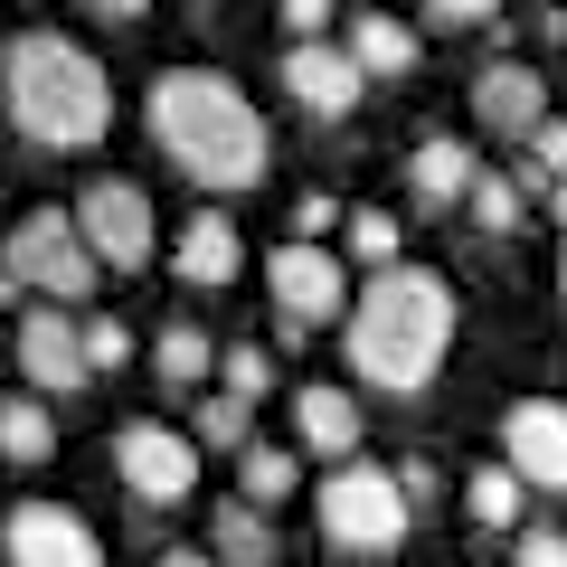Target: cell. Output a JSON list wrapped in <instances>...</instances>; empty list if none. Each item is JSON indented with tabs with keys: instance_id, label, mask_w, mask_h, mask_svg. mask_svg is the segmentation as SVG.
Here are the masks:
<instances>
[{
	"instance_id": "1",
	"label": "cell",
	"mask_w": 567,
	"mask_h": 567,
	"mask_svg": "<svg viewBox=\"0 0 567 567\" xmlns=\"http://www.w3.org/2000/svg\"><path fill=\"white\" fill-rule=\"evenodd\" d=\"M445 350H454V284L406 256L379 265L350 303V369L388 398H416V388H435Z\"/></svg>"
},
{
	"instance_id": "2",
	"label": "cell",
	"mask_w": 567,
	"mask_h": 567,
	"mask_svg": "<svg viewBox=\"0 0 567 567\" xmlns=\"http://www.w3.org/2000/svg\"><path fill=\"white\" fill-rule=\"evenodd\" d=\"M152 142L171 152V171H181V181L218 189V199L256 189L265 162H275L265 114L246 104V85L208 76V66H171V76L152 85Z\"/></svg>"
},
{
	"instance_id": "3",
	"label": "cell",
	"mask_w": 567,
	"mask_h": 567,
	"mask_svg": "<svg viewBox=\"0 0 567 567\" xmlns=\"http://www.w3.org/2000/svg\"><path fill=\"white\" fill-rule=\"evenodd\" d=\"M0 95H10V123H20L39 152H95L104 123H114V85L58 29H20L0 48Z\"/></svg>"
},
{
	"instance_id": "4",
	"label": "cell",
	"mask_w": 567,
	"mask_h": 567,
	"mask_svg": "<svg viewBox=\"0 0 567 567\" xmlns=\"http://www.w3.org/2000/svg\"><path fill=\"white\" fill-rule=\"evenodd\" d=\"M0 275H10V293H48V303H85L104 265L85 256V237H76V218H66V208H29V218L10 227V246H0Z\"/></svg>"
},
{
	"instance_id": "5",
	"label": "cell",
	"mask_w": 567,
	"mask_h": 567,
	"mask_svg": "<svg viewBox=\"0 0 567 567\" xmlns=\"http://www.w3.org/2000/svg\"><path fill=\"white\" fill-rule=\"evenodd\" d=\"M322 539H331V558H388V548L406 539V492H398V473H379V464H331V483H322Z\"/></svg>"
},
{
	"instance_id": "6",
	"label": "cell",
	"mask_w": 567,
	"mask_h": 567,
	"mask_svg": "<svg viewBox=\"0 0 567 567\" xmlns=\"http://www.w3.org/2000/svg\"><path fill=\"white\" fill-rule=\"evenodd\" d=\"M76 218V237H85V256L95 265H114V275H142L152 265V199H142V181H85V199L66 208Z\"/></svg>"
},
{
	"instance_id": "7",
	"label": "cell",
	"mask_w": 567,
	"mask_h": 567,
	"mask_svg": "<svg viewBox=\"0 0 567 567\" xmlns=\"http://www.w3.org/2000/svg\"><path fill=\"white\" fill-rule=\"evenodd\" d=\"M114 473H123V492L133 502H152V511H171V502H189V483H199V454H189V435L181 425H123L114 435Z\"/></svg>"
},
{
	"instance_id": "8",
	"label": "cell",
	"mask_w": 567,
	"mask_h": 567,
	"mask_svg": "<svg viewBox=\"0 0 567 567\" xmlns=\"http://www.w3.org/2000/svg\"><path fill=\"white\" fill-rule=\"evenodd\" d=\"M265 293L284 303V322H293V331L331 322V312L350 303L341 256H331V246H312V237H293V246H275V256H265Z\"/></svg>"
},
{
	"instance_id": "9",
	"label": "cell",
	"mask_w": 567,
	"mask_h": 567,
	"mask_svg": "<svg viewBox=\"0 0 567 567\" xmlns=\"http://www.w3.org/2000/svg\"><path fill=\"white\" fill-rule=\"evenodd\" d=\"M492 464H511L520 492H567V406L558 398H520L502 416V454H492Z\"/></svg>"
},
{
	"instance_id": "10",
	"label": "cell",
	"mask_w": 567,
	"mask_h": 567,
	"mask_svg": "<svg viewBox=\"0 0 567 567\" xmlns=\"http://www.w3.org/2000/svg\"><path fill=\"white\" fill-rule=\"evenodd\" d=\"M0 558L10 567H104V539L66 502H20L0 520Z\"/></svg>"
},
{
	"instance_id": "11",
	"label": "cell",
	"mask_w": 567,
	"mask_h": 567,
	"mask_svg": "<svg viewBox=\"0 0 567 567\" xmlns=\"http://www.w3.org/2000/svg\"><path fill=\"white\" fill-rule=\"evenodd\" d=\"M284 95L303 104V114L341 123V114H360L369 76H360V66L341 58V39H293V48H284Z\"/></svg>"
},
{
	"instance_id": "12",
	"label": "cell",
	"mask_w": 567,
	"mask_h": 567,
	"mask_svg": "<svg viewBox=\"0 0 567 567\" xmlns=\"http://www.w3.org/2000/svg\"><path fill=\"white\" fill-rule=\"evenodd\" d=\"M20 379H39V398H76V388H85L76 322H66L58 303H29V322H20Z\"/></svg>"
},
{
	"instance_id": "13",
	"label": "cell",
	"mask_w": 567,
	"mask_h": 567,
	"mask_svg": "<svg viewBox=\"0 0 567 567\" xmlns=\"http://www.w3.org/2000/svg\"><path fill=\"white\" fill-rule=\"evenodd\" d=\"M539 114H548V76H539V66L511 58V66H483V76H473V123H492V133L520 142Z\"/></svg>"
},
{
	"instance_id": "14",
	"label": "cell",
	"mask_w": 567,
	"mask_h": 567,
	"mask_svg": "<svg viewBox=\"0 0 567 567\" xmlns=\"http://www.w3.org/2000/svg\"><path fill=\"white\" fill-rule=\"evenodd\" d=\"M293 435H303V454H331V464H350L360 454V398L331 379L293 388Z\"/></svg>"
},
{
	"instance_id": "15",
	"label": "cell",
	"mask_w": 567,
	"mask_h": 567,
	"mask_svg": "<svg viewBox=\"0 0 567 567\" xmlns=\"http://www.w3.org/2000/svg\"><path fill=\"white\" fill-rule=\"evenodd\" d=\"M181 284H208V293H218V284H237L246 275V237H237V218H218V208H199V218L181 227Z\"/></svg>"
},
{
	"instance_id": "16",
	"label": "cell",
	"mask_w": 567,
	"mask_h": 567,
	"mask_svg": "<svg viewBox=\"0 0 567 567\" xmlns=\"http://www.w3.org/2000/svg\"><path fill=\"white\" fill-rule=\"evenodd\" d=\"M406 181H416L425 208H454V199L473 189V142H464V133H425L416 152H406Z\"/></svg>"
},
{
	"instance_id": "17",
	"label": "cell",
	"mask_w": 567,
	"mask_h": 567,
	"mask_svg": "<svg viewBox=\"0 0 567 567\" xmlns=\"http://www.w3.org/2000/svg\"><path fill=\"white\" fill-rule=\"evenodd\" d=\"M341 58L360 66V76H406V66H416V29L388 20V10H360L350 39H341Z\"/></svg>"
},
{
	"instance_id": "18",
	"label": "cell",
	"mask_w": 567,
	"mask_h": 567,
	"mask_svg": "<svg viewBox=\"0 0 567 567\" xmlns=\"http://www.w3.org/2000/svg\"><path fill=\"white\" fill-rule=\"evenodd\" d=\"M208 558L218 567H275V529H265L256 502H218V520H208Z\"/></svg>"
},
{
	"instance_id": "19",
	"label": "cell",
	"mask_w": 567,
	"mask_h": 567,
	"mask_svg": "<svg viewBox=\"0 0 567 567\" xmlns=\"http://www.w3.org/2000/svg\"><path fill=\"white\" fill-rule=\"evenodd\" d=\"M58 454V416L39 398H0V464H48Z\"/></svg>"
},
{
	"instance_id": "20",
	"label": "cell",
	"mask_w": 567,
	"mask_h": 567,
	"mask_svg": "<svg viewBox=\"0 0 567 567\" xmlns=\"http://www.w3.org/2000/svg\"><path fill=\"white\" fill-rule=\"evenodd\" d=\"M293 483H303V464L284 445H237V502L275 511V502H293Z\"/></svg>"
},
{
	"instance_id": "21",
	"label": "cell",
	"mask_w": 567,
	"mask_h": 567,
	"mask_svg": "<svg viewBox=\"0 0 567 567\" xmlns=\"http://www.w3.org/2000/svg\"><path fill=\"white\" fill-rule=\"evenodd\" d=\"M152 369H162V388H208V369H218V350H208V331H189V322H171L162 341H152Z\"/></svg>"
},
{
	"instance_id": "22",
	"label": "cell",
	"mask_w": 567,
	"mask_h": 567,
	"mask_svg": "<svg viewBox=\"0 0 567 567\" xmlns=\"http://www.w3.org/2000/svg\"><path fill=\"white\" fill-rule=\"evenodd\" d=\"M520 502H529V492L511 483V464H483V473L464 483V511H473L483 529H520Z\"/></svg>"
},
{
	"instance_id": "23",
	"label": "cell",
	"mask_w": 567,
	"mask_h": 567,
	"mask_svg": "<svg viewBox=\"0 0 567 567\" xmlns=\"http://www.w3.org/2000/svg\"><path fill=\"white\" fill-rule=\"evenodd\" d=\"M208 379H218V398H237V406H256L265 388H275V360H265L256 341H237V350H218V369H208Z\"/></svg>"
},
{
	"instance_id": "24",
	"label": "cell",
	"mask_w": 567,
	"mask_h": 567,
	"mask_svg": "<svg viewBox=\"0 0 567 567\" xmlns=\"http://www.w3.org/2000/svg\"><path fill=\"white\" fill-rule=\"evenodd\" d=\"M464 208H473V227H492V237H511V227H520V181H502V171H473Z\"/></svg>"
},
{
	"instance_id": "25",
	"label": "cell",
	"mask_w": 567,
	"mask_h": 567,
	"mask_svg": "<svg viewBox=\"0 0 567 567\" xmlns=\"http://www.w3.org/2000/svg\"><path fill=\"white\" fill-rule=\"evenodd\" d=\"M246 416H256V406H237V398H199L189 425H199V445H256V425H246Z\"/></svg>"
},
{
	"instance_id": "26",
	"label": "cell",
	"mask_w": 567,
	"mask_h": 567,
	"mask_svg": "<svg viewBox=\"0 0 567 567\" xmlns=\"http://www.w3.org/2000/svg\"><path fill=\"white\" fill-rule=\"evenodd\" d=\"M350 256H360L369 275L398 265V218H388V208H360V218H350Z\"/></svg>"
},
{
	"instance_id": "27",
	"label": "cell",
	"mask_w": 567,
	"mask_h": 567,
	"mask_svg": "<svg viewBox=\"0 0 567 567\" xmlns=\"http://www.w3.org/2000/svg\"><path fill=\"white\" fill-rule=\"evenodd\" d=\"M76 350H85V379H95V369H123V360H133V331L95 312V322H76Z\"/></svg>"
},
{
	"instance_id": "28",
	"label": "cell",
	"mask_w": 567,
	"mask_h": 567,
	"mask_svg": "<svg viewBox=\"0 0 567 567\" xmlns=\"http://www.w3.org/2000/svg\"><path fill=\"white\" fill-rule=\"evenodd\" d=\"M520 142H529V181H567V123L558 114H539Z\"/></svg>"
},
{
	"instance_id": "29",
	"label": "cell",
	"mask_w": 567,
	"mask_h": 567,
	"mask_svg": "<svg viewBox=\"0 0 567 567\" xmlns=\"http://www.w3.org/2000/svg\"><path fill=\"white\" fill-rule=\"evenodd\" d=\"M293 39H331V0H275Z\"/></svg>"
},
{
	"instance_id": "30",
	"label": "cell",
	"mask_w": 567,
	"mask_h": 567,
	"mask_svg": "<svg viewBox=\"0 0 567 567\" xmlns=\"http://www.w3.org/2000/svg\"><path fill=\"white\" fill-rule=\"evenodd\" d=\"M520 567H567V529H520Z\"/></svg>"
},
{
	"instance_id": "31",
	"label": "cell",
	"mask_w": 567,
	"mask_h": 567,
	"mask_svg": "<svg viewBox=\"0 0 567 567\" xmlns=\"http://www.w3.org/2000/svg\"><path fill=\"white\" fill-rule=\"evenodd\" d=\"M425 10H435V20H454V29H473V20H492L502 0H425Z\"/></svg>"
},
{
	"instance_id": "32",
	"label": "cell",
	"mask_w": 567,
	"mask_h": 567,
	"mask_svg": "<svg viewBox=\"0 0 567 567\" xmlns=\"http://www.w3.org/2000/svg\"><path fill=\"white\" fill-rule=\"evenodd\" d=\"M398 492H406V502H435V464H425V454H416V464H398Z\"/></svg>"
},
{
	"instance_id": "33",
	"label": "cell",
	"mask_w": 567,
	"mask_h": 567,
	"mask_svg": "<svg viewBox=\"0 0 567 567\" xmlns=\"http://www.w3.org/2000/svg\"><path fill=\"white\" fill-rule=\"evenodd\" d=\"M85 10H95V20H142L152 0H85Z\"/></svg>"
},
{
	"instance_id": "34",
	"label": "cell",
	"mask_w": 567,
	"mask_h": 567,
	"mask_svg": "<svg viewBox=\"0 0 567 567\" xmlns=\"http://www.w3.org/2000/svg\"><path fill=\"white\" fill-rule=\"evenodd\" d=\"M162 567H218L208 548H162Z\"/></svg>"
},
{
	"instance_id": "35",
	"label": "cell",
	"mask_w": 567,
	"mask_h": 567,
	"mask_svg": "<svg viewBox=\"0 0 567 567\" xmlns=\"http://www.w3.org/2000/svg\"><path fill=\"white\" fill-rule=\"evenodd\" d=\"M558 303H567V256H558Z\"/></svg>"
},
{
	"instance_id": "36",
	"label": "cell",
	"mask_w": 567,
	"mask_h": 567,
	"mask_svg": "<svg viewBox=\"0 0 567 567\" xmlns=\"http://www.w3.org/2000/svg\"><path fill=\"white\" fill-rule=\"evenodd\" d=\"M558 227H567V181H558Z\"/></svg>"
}]
</instances>
